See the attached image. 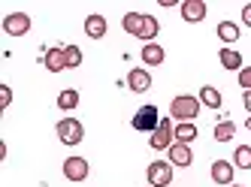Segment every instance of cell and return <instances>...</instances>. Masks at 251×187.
<instances>
[{"label":"cell","mask_w":251,"mask_h":187,"mask_svg":"<svg viewBox=\"0 0 251 187\" xmlns=\"http://www.w3.org/2000/svg\"><path fill=\"white\" fill-rule=\"evenodd\" d=\"M64 58H67V70H76V67H82V61H85V54H82V48L79 46H64Z\"/></svg>","instance_id":"obj_23"},{"label":"cell","mask_w":251,"mask_h":187,"mask_svg":"<svg viewBox=\"0 0 251 187\" xmlns=\"http://www.w3.org/2000/svg\"><path fill=\"white\" fill-rule=\"evenodd\" d=\"M139 58H142V64H146V67H160V64L167 61V51H164V46L149 43V46H142Z\"/></svg>","instance_id":"obj_14"},{"label":"cell","mask_w":251,"mask_h":187,"mask_svg":"<svg viewBox=\"0 0 251 187\" xmlns=\"http://www.w3.org/2000/svg\"><path fill=\"white\" fill-rule=\"evenodd\" d=\"M30 30V15L27 12H9L3 18V33L6 36H25Z\"/></svg>","instance_id":"obj_7"},{"label":"cell","mask_w":251,"mask_h":187,"mask_svg":"<svg viewBox=\"0 0 251 187\" xmlns=\"http://www.w3.org/2000/svg\"><path fill=\"white\" fill-rule=\"evenodd\" d=\"M149 145L154 148V151H170V148L176 145V124H173V118H160L157 130L149 136Z\"/></svg>","instance_id":"obj_2"},{"label":"cell","mask_w":251,"mask_h":187,"mask_svg":"<svg viewBox=\"0 0 251 187\" xmlns=\"http://www.w3.org/2000/svg\"><path fill=\"white\" fill-rule=\"evenodd\" d=\"M215 33H218L221 43H239V24L236 22H221Z\"/></svg>","instance_id":"obj_22"},{"label":"cell","mask_w":251,"mask_h":187,"mask_svg":"<svg viewBox=\"0 0 251 187\" xmlns=\"http://www.w3.org/2000/svg\"><path fill=\"white\" fill-rule=\"evenodd\" d=\"M79 106V91L76 88H64L61 94H58V109L61 112H73Z\"/></svg>","instance_id":"obj_19"},{"label":"cell","mask_w":251,"mask_h":187,"mask_svg":"<svg viewBox=\"0 0 251 187\" xmlns=\"http://www.w3.org/2000/svg\"><path fill=\"white\" fill-rule=\"evenodd\" d=\"M127 88H130L133 94H146V91L151 88V72H149L146 67H133V70L127 72Z\"/></svg>","instance_id":"obj_10"},{"label":"cell","mask_w":251,"mask_h":187,"mask_svg":"<svg viewBox=\"0 0 251 187\" xmlns=\"http://www.w3.org/2000/svg\"><path fill=\"white\" fill-rule=\"evenodd\" d=\"M209 175H212V181L218 184V187H230L233 175H236V166H233V160H215Z\"/></svg>","instance_id":"obj_8"},{"label":"cell","mask_w":251,"mask_h":187,"mask_svg":"<svg viewBox=\"0 0 251 187\" xmlns=\"http://www.w3.org/2000/svg\"><path fill=\"white\" fill-rule=\"evenodd\" d=\"M245 127H248V130H251V115H248V118H245Z\"/></svg>","instance_id":"obj_29"},{"label":"cell","mask_w":251,"mask_h":187,"mask_svg":"<svg viewBox=\"0 0 251 187\" xmlns=\"http://www.w3.org/2000/svg\"><path fill=\"white\" fill-rule=\"evenodd\" d=\"M178 9H182V18L188 24H200L206 18V3H203V0H182Z\"/></svg>","instance_id":"obj_9"},{"label":"cell","mask_w":251,"mask_h":187,"mask_svg":"<svg viewBox=\"0 0 251 187\" xmlns=\"http://www.w3.org/2000/svg\"><path fill=\"white\" fill-rule=\"evenodd\" d=\"M233 166L236 169H251V145H239L233 151Z\"/></svg>","instance_id":"obj_24"},{"label":"cell","mask_w":251,"mask_h":187,"mask_svg":"<svg viewBox=\"0 0 251 187\" xmlns=\"http://www.w3.org/2000/svg\"><path fill=\"white\" fill-rule=\"evenodd\" d=\"M236 82H239L242 91H251V67H242V70L236 72Z\"/></svg>","instance_id":"obj_25"},{"label":"cell","mask_w":251,"mask_h":187,"mask_svg":"<svg viewBox=\"0 0 251 187\" xmlns=\"http://www.w3.org/2000/svg\"><path fill=\"white\" fill-rule=\"evenodd\" d=\"M106 30H109V22H106L100 12H91L85 18V36H88V40H103Z\"/></svg>","instance_id":"obj_11"},{"label":"cell","mask_w":251,"mask_h":187,"mask_svg":"<svg viewBox=\"0 0 251 187\" xmlns=\"http://www.w3.org/2000/svg\"><path fill=\"white\" fill-rule=\"evenodd\" d=\"M88 175H91V166H88V160L85 157H67L64 160V178L67 181H73V184H82Z\"/></svg>","instance_id":"obj_6"},{"label":"cell","mask_w":251,"mask_h":187,"mask_svg":"<svg viewBox=\"0 0 251 187\" xmlns=\"http://www.w3.org/2000/svg\"><path fill=\"white\" fill-rule=\"evenodd\" d=\"M0 91H3V109H9V103H12V88H9V85H3Z\"/></svg>","instance_id":"obj_26"},{"label":"cell","mask_w":251,"mask_h":187,"mask_svg":"<svg viewBox=\"0 0 251 187\" xmlns=\"http://www.w3.org/2000/svg\"><path fill=\"white\" fill-rule=\"evenodd\" d=\"M167 160L173 166H178V169H185V166L194 163V151H191V145H182V142H176L170 151H167Z\"/></svg>","instance_id":"obj_13"},{"label":"cell","mask_w":251,"mask_h":187,"mask_svg":"<svg viewBox=\"0 0 251 187\" xmlns=\"http://www.w3.org/2000/svg\"><path fill=\"white\" fill-rule=\"evenodd\" d=\"M242 24H245V27H251V3H245V6H242Z\"/></svg>","instance_id":"obj_27"},{"label":"cell","mask_w":251,"mask_h":187,"mask_svg":"<svg viewBox=\"0 0 251 187\" xmlns=\"http://www.w3.org/2000/svg\"><path fill=\"white\" fill-rule=\"evenodd\" d=\"M242 106H245V112L251 115V91H242Z\"/></svg>","instance_id":"obj_28"},{"label":"cell","mask_w":251,"mask_h":187,"mask_svg":"<svg viewBox=\"0 0 251 187\" xmlns=\"http://www.w3.org/2000/svg\"><path fill=\"white\" fill-rule=\"evenodd\" d=\"M230 187H242V184H230Z\"/></svg>","instance_id":"obj_30"},{"label":"cell","mask_w":251,"mask_h":187,"mask_svg":"<svg viewBox=\"0 0 251 187\" xmlns=\"http://www.w3.org/2000/svg\"><path fill=\"white\" fill-rule=\"evenodd\" d=\"M215 142H230L233 136H236V124H233L230 118H224V121H218V124H215Z\"/></svg>","instance_id":"obj_20"},{"label":"cell","mask_w":251,"mask_h":187,"mask_svg":"<svg viewBox=\"0 0 251 187\" xmlns=\"http://www.w3.org/2000/svg\"><path fill=\"white\" fill-rule=\"evenodd\" d=\"M157 33H160V22H157L154 15H146V27H142V33H139V43H142V46L154 43Z\"/></svg>","instance_id":"obj_21"},{"label":"cell","mask_w":251,"mask_h":187,"mask_svg":"<svg viewBox=\"0 0 251 187\" xmlns=\"http://www.w3.org/2000/svg\"><path fill=\"white\" fill-rule=\"evenodd\" d=\"M55 133H58V139H61L64 145H79V142L85 139V127H82L79 118H70V115H67V118L58 121Z\"/></svg>","instance_id":"obj_3"},{"label":"cell","mask_w":251,"mask_h":187,"mask_svg":"<svg viewBox=\"0 0 251 187\" xmlns=\"http://www.w3.org/2000/svg\"><path fill=\"white\" fill-rule=\"evenodd\" d=\"M121 27H124V33H130V36L139 40L142 27H146V15H142V12H127V15L121 18Z\"/></svg>","instance_id":"obj_16"},{"label":"cell","mask_w":251,"mask_h":187,"mask_svg":"<svg viewBox=\"0 0 251 187\" xmlns=\"http://www.w3.org/2000/svg\"><path fill=\"white\" fill-rule=\"evenodd\" d=\"M197 136H200V130H197V124H194V121L176 124V142H182V145H191Z\"/></svg>","instance_id":"obj_18"},{"label":"cell","mask_w":251,"mask_h":187,"mask_svg":"<svg viewBox=\"0 0 251 187\" xmlns=\"http://www.w3.org/2000/svg\"><path fill=\"white\" fill-rule=\"evenodd\" d=\"M133 130H139V133H154L157 124H160V115H157V106H139L136 115H133Z\"/></svg>","instance_id":"obj_5"},{"label":"cell","mask_w":251,"mask_h":187,"mask_svg":"<svg viewBox=\"0 0 251 187\" xmlns=\"http://www.w3.org/2000/svg\"><path fill=\"white\" fill-rule=\"evenodd\" d=\"M149 187H170L173 184V163L170 160H151L146 169Z\"/></svg>","instance_id":"obj_4"},{"label":"cell","mask_w":251,"mask_h":187,"mask_svg":"<svg viewBox=\"0 0 251 187\" xmlns=\"http://www.w3.org/2000/svg\"><path fill=\"white\" fill-rule=\"evenodd\" d=\"M200 103H203L206 109H215V112H218L221 103H224V97H221V91L215 88V85H203V88H200Z\"/></svg>","instance_id":"obj_17"},{"label":"cell","mask_w":251,"mask_h":187,"mask_svg":"<svg viewBox=\"0 0 251 187\" xmlns=\"http://www.w3.org/2000/svg\"><path fill=\"white\" fill-rule=\"evenodd\" d=\"M218 61H221V67L224 70H233V72H239L245 64H242V54L236 51V48H230V46H224L221 51H218Z\"/></svg>","instance_id":"obj_15"},{"label":"cell","mask_w":251,"mask_h":187,"mask_svg":"<svg viewBox=\"0 0 251 187\" xmlns=\"http://www.w3.org/2000/svg\"><path fill=\"white\" fill-rule=\"evenodd\" d=\"M43 67H46L49 72H64V70H67L64 46H51V48H46V54H43Z\"/></svg>","instance_id":"obj_12"},{"label":"cell","mask_w":251,"mask_h":187,"mask_svg":"<svg viewBox=\"0 0 251 187\" xmlns=\"http://www.w3.org/2000/svg\"><path fill=\"white\" fill-rule=\"evenodd\" d=\"M200 97H194V94H178V97H173L170 103V118L185 124V121H194L197 115H200Z\"/></svg>","instance_id":"obj_1"}]
</instances>
